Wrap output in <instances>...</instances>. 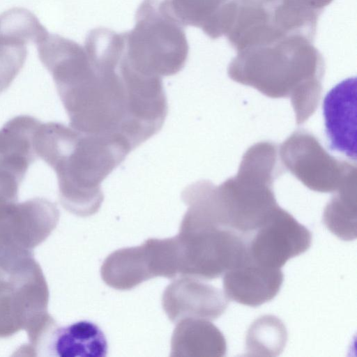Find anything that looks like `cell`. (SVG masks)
<instances>
[{
	"instance_id": "21",
	"label": "cell",
	"mask_w": 357,
	"mask_h": 357,
	"mask_svg": "<svg viewBox=\"0 0 357 357\" xmlns=\"http://www.w3.org/2000/svg\"><path fill=\"white\" fill-rule=\"evenodd\" d=\"M287 332L284 323L271 314L263 315L250 326L245 337L246 356H277L285 347Z\"/></svg>"
},
{
	"instance_id": "23",
	"label": "cell",
	"mask_w": 357,
	"mask_h": 357,
	"mask_svg": "<svg viewBox=\"0 0 357 357\" xmlns=\"http://www.w3.org/2000/svg\"><path fill=\"white\" fill-rule=\"evenodd\" d=\"M22 181L12 172L0 169V220L17 202L19 188Z\"/></svg>"
},
{
	"instance_id": "6",
	"label": "cell",
	"mask_w": 357,
	"mask_h": 357,
	"mask_svg": "<svg viewBox=\"0 0 357 357\" xmlns=\"http://www.w3.org/2000/svg\"><path fill=\"white\" fill-rule=\"evenodd\" d=\"M176 236L181 276L215 279L249 255L243 235L188 211Z\"/></svg>"
},
{
	"instance_id": "14",
	"label": "cell",
	"mask_w": 357,
	"mask_h": 357,
	"mask_svg": "<svg viewBox=\"0 0 357 357\" xmlns=\"http://www.w3.org/2000/svg\"><path fill=\"white\" fill-rule=\"evenodd\" d=\"M283 278L280 268L262 266L248 255L243 261L225 273L224 293L229 300L258 307L275 297Z\"/></svg>"
},
{
	"instance_id": "5",
	"label": "cell",
	"mask_w": 357,
	"mask_h": 357,
	"mask_svg": "<svg viewBox=\"0 0 357 357\" xmlns=\"http://www.w3.org/2000/svg\"><path fill=\"white\" fill-rule=\"evenodd\" d=\"M123 33L127 59L138 72L162 78L185 66L188 43L169 0H144L136 11L135 26Z\"/></svg>"
},
{
	"instance_id": "10",
	"label": "cell",
	"mask_w": 357,
	"mask_h": 357,
	"mask_svg": "<svg viewBox=\"0 0 357 357\" xmlns=\"http://www.w3.org/2000/svg\"><path fill=\"white\" fill-rule=\"evenodd\" d=\"M59 220L56 204L45 198L17 202L0 220V248L33 252L51 234Z\"/></svg>"
},
{
	"instance_id": "2",
	"label": "cell",
	"mask_w": 357,
	"mask_h": 357,
	"mask_svg": "<svg viewBox=\"0 0 357 357\" xmlns=\"http://www.w3.org/2000/svg\"><path fill=\"white\" fill-rule=\"evenodd\" d=\"M36 150L56 172L61 205L80 217L98 211L104 200L101 183L132 151L119 140L58 122L41 123Z\"/></svg>"
},
{
	"instance_id": "8",
	"label": "cell",
	"mask_w": 357,
	"mask_h": 357,
	"mask_svg": "<svg viewBox=\"0 0 357 357\" xmlns=\"http://www.w3.org/2000/svg\"><path fill=\"white\" fill-rule=\"evenodd\" d=\"M49 289L43 271L31 257L17 268L0 270V337H8L47 312Z\"/></svg>"
},
{
	"instance_id": "18",
	"label": "cell",
	"mask_w": 357,
	"mask_h": 357,
	"mask_svg": "<svg viewBox=\"0 0 357 357\" xmlns=\"http://www.w3.org/2000/svg\"><path fill=\"white\" fill-rule=\"evenodd\" d=\"M227 343L222 333L209 320L187 318L180 320L171 339L172 357H221Z\"/></svg>"
},
{
	"instance_id": "4",
	"label": "cell",
	"mask_w": 357,
	"mask_h": 357,
	"mask_svg": "<svg viewBox=\"0 0 357 357\" xmlns=\"http://www.w3.org/2000/svg\"><path fill=\"white\" fill-rule=\"evenodd\" d=\"M282 170L275 144L264 141L251 146L236 175L216 185L224 226L245 235L264 224L279 206L273 184Z\"/></svg>"
},
{
	"instance_id": "9",
	"label": "cell",
	"mask_w": 357,
	"mask_h": 357,
	"mask_svg": "<svg viewBox=\"0 0 357 357\" xmlns=\"http://www.w3.org/2000/svg\"><path fill=\"white\" fill-rule=\"evenodd\" d=\"M311 243L309 229L278 206L255 231L248 248L255 262L281 268L289 259L306 252Z\"/></svg>"
},
{
	"instance_id": "11",
	"label": "cell",
	"mask_w": 357,
	"mask_h": 357,
	"mask_svg": "<svg viewBox=\"0 0 357 357\" xmlns=\"http://www.w3.org/2000/svg\"><path fill=\"white\" fill-rule=\"evenodd\" d=\"M47 33L36 16L26 8H13L0 15V93L22 68L26 44H36Z\"/></svg>"
},
{
	"instance_id": "15",
	"label": "cell",
	"mask_w": 357,
	"mask_h": 357,
	"mask_svg": "<svg viewBox=\"0 0 357 357\" xmlns=\"http://www.w3.org/2000/svg\"><path fill=\"white\" fill-rule=\"evenodd\" d=\"M41 121L30 115H19L0 129V167L23 179L38 157L36 137Z\"/></svg>"
},
{
	"instance_id": "7",
	"label": "cell",
	"mask_w": 357,
	"mask_h": 357,
	"mask_svg": "<svg viewBox=\"0 0 357 357\" xmlns=\"http://www.w3.org/2000/svg\"><path fill=\"white\" fill-rule=\"evenodd\" d=\"M278 153L282 165L313 191L335 192L357 176L356 163L332 156L314 135L304 130L289 136Z\"/></svg>"
},
{
	"instance_id": "19",
	"label": "cell",
	"mask_w": 357,
	"mask_h": 357,
	"mask_svg": "<svg viewBox=\"0 0 357 357\" xmlns=\"http://www.w3.org/2000/svg\"><path fill=\"white\" fill-rule=\"evenodd\" d=\"M45 346L54 356L60 357H105L107 351L103 332L89 321H79L63 327L57 326L43 348Z\"/></svg>"
},
{
	"instance_id": "13",
	"label": "cell",
	"mask_w": 357,
	"mask_h": 357,
	"mask_svg": "<svg viewBox=\"0 0 357 357\" xmlns=\"http://www.w3.org/2000/svg\"><path fill=\"white\" fill-rule=\"evenodd\" d=\"M356 79L348 78L335 86L323 103L325 131L331 150L356 160Z\"/></svg>"
},
{
	"instance_id": "20",
	"label": "cell",
	"mask_w": 357,
	"mask_h": 357,
	"mask_svg": "<svg viewBox=\"0 0 357 357\" xmlns=\"http://www.w3.org/2000/svg\"><path fill=\"white\" fill-rule=\"evenodd\" d=\"M357 176L332 197L323 213V222L339 238L349 241L357 234Z\"/></svg>"
},
{
	"instance_id": "12",
	"label": "cell",
	"mask_w": 357,
	"mask_h": 357,
	"mask_svg": "<svg viewBox=\"0 0 357 357\" xmlns=\"http://www.w3.org/2000/svg\"><path fill=\"white\" fill-rule=\"evenodd\" d=\"M228 304L229 299L220 289L190 276L174 280L162 296V308L174 323L187 318L215 320Z\"/></svg>"
},
{
	"instance_id": "3",
	"label": "cell",
	"mask_w": 357,
	"mask_h": 357,
	"mask_svg": "<svg viewBox=\"0 0 357 357\" xmlns=\"http://www.w3.org/2000/svg\"><path fill=\"white\" fill-rule=\"evenodd\" d=\"M312 40L292 34L238 51L228 75L268 97L290 98L296 123L302 124L319 105L324 74V59Z\"/></svg>"
},
{
	"instance_id": "17",
	"label": "cell",
	"mask_w": 357,
	"mask_h": 357,
	"mask_svg": "<svg viewBox=\"0 0 357 357\" xmlns=\"http://www.w3.org/2000/svg\"><path fill=\"white\" fill-rule=\"evenodd\" d=\"M169 3L184 26L199 28L212 39L227 33L238 6L237 0H169Z\"/></svg>"
},
{
	"instance_id": "16",
	"label": "cell",
	"mask_w": 357,
	"mask_h": 357,
	"mask_svg": "<svg viewBox=\"0 0 357 357\" xmlns=\"http://www.w3.org/2000/svg\"><path fill=\"white\" fill-rule=\"evenodd\" d=\"M100 274L109 287L129 290L155 278L150 250L144 241L139 246L119 249L104 260Z\"/></svg>"
},
{
	"instance_id": "1",
	"label": "cell",
	"mask_w": 357,
	"mask_h": 357,
	"mask_svg": "<svg viewBox=\"0 0 357 357\" xmlns=\"http://www.w3.org/2000/svg\"><path fill=\"white\" fill-rule=\"evenodd\" d=\"M84 41L89 60L56 85L69 126L121 141L132 151L162 128L168 112L161 77L136 70L125 53L123 33L91 30Z\"/></svg>"
},
{
	"instance_id": "22",
	"label": "cell",
	"mask_w": 357,
	"mask_h": 357,
	"mask_svg": "<svg viewBox=\"0 0 357 357\" xmlns=\"http://www.w3.org/2000/svg\"><path fill=\"white\" fill-rule=\"evenodd\" d=\"M237 1L241 5L250 8L258 15L262 16L275 29L282 27L287 21L292 4V0Z\"/></svg>"
}]
</instances>
